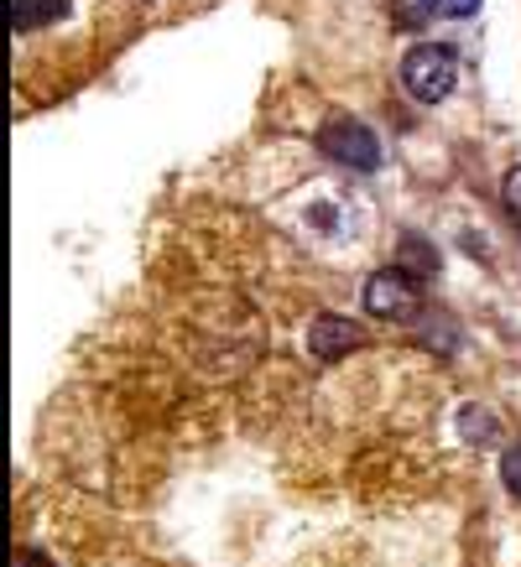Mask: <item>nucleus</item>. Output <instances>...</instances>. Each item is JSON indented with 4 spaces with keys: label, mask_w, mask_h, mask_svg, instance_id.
Instances as JSON below:
<instances>
[{
    "label": "nucleus",
    "mask_w": 521,
    "mask_h": 567,
    "mask_svg": "<svg viewBox=\"0 0 521 567\" xmlns=\"http://www.w3.org/2000/svg\"><path fill=\"white\" fill-rule=\"evenodd\" d=\"M318 152L349 167V173H376L381 167V141L370 125H360L355 115H334L324 131H318Z\"/></svg>",
    "instance_id": "nucleus-2"
},
{
    "label": "nucleus",
    "mask_w": 521,
    "mask_h": 567,
    "mask_svg": "<svg viewBox=\"0 0 521 567\" xmlns=\"http://www.w3.org/2000/svg\"><path fill=\"white\" fill-rule=\"evenodd\" d=\"M486 0H422V11H433V17H449V21H469L480 11Z\"/></svg>",
    "instance_id": "nucleus-8"
},
{
    "label": "nucleus",
    "mask_w": 521,
    "mask_h": 567,
    "mask_svg": "<svg viewBox=\"0 0 521 567\" xmlns=\"http://www.w3.org/2000/svg\"><path fill=\"white\" fill-rule=\"evenodd\" d=\"M401 84L417 104H443L459 84V58H453L443 42H417L407 58H401Z\"/></svg>",
    "instance_id": "nucleus-1"
},
{
    "label": "nucleus",
    "mask_w": 521,
    "mask_h": 567,
    "mask_svg": "<svg viewBox=\"0 0 521 567\" xmlns=\"http://www.w3.org/2000/svg\"><path fill=\"white\" fill-rule=\"evenodd\" d=\"M360 344H365V328L339 318V312H318L308 328V349L318 360H345V354H355Z\"/></svg>",
    "instance_id": "nucleus-4"
},
{
    "label": "nucleus",
    "mask_w": 521,
    "mask_h": 567,
    "mask_svg": "<svg viewBox=\"0 0 521 567\" xmlns=\"http://www.w3.org/2000/svg\"><path fill=\"white\" fill-rule=\"evenodd\" d=\"M505 204L517 208V219H521V167L511 177H505Z\"/></svg>",
    "instance_id": "nucleus-10"
},
{
    "label": "nucleus",
    "mask_w": 521,
    "mask_h": 567,
    "mask_svg": "<svg viewBox=\"0 0 521 567\" xmlns=\"http://www.w3.org/2000/svg\"><path fill=\"white\" fill-rule=\"evenodd\" d=\"M63 17H69V0H11V27L17 32H37V27H52Z\"/></svg>",
    "instance_id": "nucleus-5"
},
{
    "label": "nucleus",
    "mask_w": 521,
    "mask_h": 567,
    "mask_svg": "<svg viewBox=\"0 0 521 567\" xmlns=\"http://www.w3.org/2000/svg\"><path fill=\"white\" fill-rule=\"evenodd\" d=\"M397 266L412 281H422V276H438V250L422 235H401V256H397Z\"/></svg>",
    "instance_id": "nucleus-6"
},
{
    "label": "nucleus",
    "mask_w": 521,
    "mask_h": 567,
    "mask_svg": "<svg viewBox=\"0 0 521 567\" xmlns=\"http://www.w3.org/2000/svg\"><path fill=\"white\" fill-rule=\"evenodd\" d=\"M501 484L521 499V443H517V447H505V458H501Z\"/></svg>",
    "instance_id": "nucleus-9"
},
{
    "label": "nucleus",
    "mask_w": 521,
    "mask_h": 567,
    "mask_svg": "<svg viewBox=\"0 0 521 567\" xmlns=\"http://www.w3.org/2000/svg\"><path fill=\"white\" fill-rule=\"evenodd\" d=\"M365 308L376 312V318H412L417 308V292H412V276L401 271H376L365 281Z\"/></svg>",
    "instance_id": "nucleus-3"
},
{
    "label": "nucleus",
    "mask_w": 521,
    "mask_h": 567,
    "mask_svg": "<svg viewBox=\"0 0 521 567\" xmlns=\"http://www.w3.org/2000/svg\"><path fill=\"white\" fill-rule=\"evenodd\" d=\"M459 427H464V437H474L480 447L496 443V416L480 412V406H464V412H459Z\"/></svg>",
    "instance_id": "nucleus-7"
}]
</instances>
